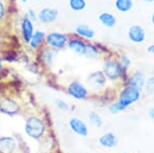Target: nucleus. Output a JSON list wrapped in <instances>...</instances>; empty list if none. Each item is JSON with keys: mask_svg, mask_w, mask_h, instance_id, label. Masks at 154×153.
Masks as SVG:
<instances>
[{"mask_svg": "<svg viewBox=\"0 0 154 153\" xmlns=\"http://www.w3.org/2000/svg\"><path fill=\"white\" fill-rule=\"evenodd\" d=\"M99 20L104 26L108 27V28H112L116 25V18L109 12H102L99 16Z\"/></svg>", "mask_w": 154, "mask_h": 153, "instance_id": "obj_18", "label": "nucleus"}, {"mask_svg": "<svg viewBox=\"0 0 154 153\" xmlns=\"http://www.w3.org/2000/svg\"><path fill=\"white\" fill-rule=\"evenodd\" d=\"M133 0H115V7L120 12H128L133 8Z\"/></svg>", "mask_w": 154, "mask_h": 153, "instance_id": "obj_19", "label": "nucleus"}, {"mask_svg": "<svg viewBox=\"0 0 154 153\" xmlns=\"http://www.w3.org/2000/svg\"><path fill=\"white\" fill-rule=\"evenodd\" d=\"M108 109H109V111H110V113H112V114H118V113H120V112H122V111L125 110L122 106L119 104L117 101H116V102L111 103V104L109 105Z\"/></svg>", "mask_w": 154, "mask_h": 153, "instance_id": "obj_24", "label": "nucleus"}, {"mask_svg": "<svg viewBox=\"0 0 154 153\" xmlns=\"http://www.w3.org/2000/svg\"><path fill=\"white\" fill-rule=\"evenodd\" d=\"M148 116L150 117L151 120H153V121H154V107L149 108V110H148Z\"/></svg>", "mask_w": 154, "mask_h": 153, "instance_id": "obj_30", "label": "nucleus"}, {"mask_svg": "<svg viewBox=\"0 0 154 153\" xmlns=\"http://www.w3.org/2000/svg\"><path fill=\"white\" fill-rule=\"evenodd\" d=\"M21 29H22V34H23L24 40L26 42H29L34 33V27L32 22L28 18H24L23 21H22Z\"/></svg>", "mask_w": 154, "mask_h": 153, "instance_id": "obj_14", "label": "nucleus"}, {"mask_svg": "<svg viewBox=\"0 0 154 153\" xmlns=\"http://www.w3.org/2000/svg\"><path fill=\"white\" fill-rule=\"evenodd\" d=\"M99 144L104 148L111 149V148L117 146L118 139L115 134H113V133H111V132H108V133H106V134L102 135L101 137L99 138Z\"/></svg>", "mask_w": 154, "mask_h": 153, "instance_id": "obj_13", "label": "nucleus"}, {"mask_svg": "<svg viewBox=\"0 0 154 153\" xmlns=\"http://www.w3.org/2000/svg\"><path fill=\"white\" fill-rule=\"evenodd\" d=\"M143 90L146 95H149V96L154 95V75L146 78V82H145V85H144Z\"/></svg>", "mask_w": 154, "mask_h": 153, "instance_id": "obj_22", "label": "nucleus"}, {"mask_svg": "<svg viewBox=\"0 0 154 153\" xmlns=\"http://www.w3.org/2000/svg\"><path fill=\"white\" fill-rule=\"evenodd\" d=\"M146 82V77L144 75L142 71H135L134 73H131L130 76H128L125 80V84L133 86V87L137 88L139 90H142L144 88Z\"/></svg>", "mask_w": 154, "mask_h": 153, "instance_id": "obj_8", "label": "nucleus"}, {"mask_svg": "<svg viewBox=\"0 0 154 153\" xmlns=\"http://www.w3.org/2000/svg\"><path fill=\"white\" fill-rule=\"evenodd\" d=\"M143 1H146V2H152L154 0H143Z\"/></svg>", "mask_w": 154, "mask_h": 153, "instance_id": "obj_34", "label": "nucleus"}, {"mask_svg": "<svg viewBox=\"0 0 154 153\" xmlns=\"http://www.w3.org/2000/svg\"><path fill=\"white\" fill-rule=\"evenodd\" d=\"M45 41L51 48L59 50L65 47L68 43V37L60 32H51L45 36Z\"/></svg>", "mask_w": 154, "mask_h": 153, "instance_id": "obj_5", "label": "nucleus"}, {"mask_svg": "<svg viewBox=\"0 0 154 153\" xmlns=\"http://www.w3.org/2000/svg\"><path fill=\"white\" fill-rule=\"evenodd\" d=\"M75 32L79 37L84 39H93L95 37V31L88 25H78L75 29Z\"/></svg>", "mask_w": 154, "mask_h": 153, "instance_id": "obj_16", "label": "nucleus"}, {"mask_svg": "<svg viewBox=\"0 0 154 153\" xmlns=\"http://www.w3.org/2000/svg\"><path fill=\"white\" fill-rule=\"evenodd\" d=\"M25 132L32 139H40L45 132V124L38 117H30L25 124Z\"/></svg>", "mask_w": 154, "mask_h": 153, "instance_id": "obj_3", "label": "nucleus"}, {"mask_svg": "<svg viewBox=\"0 0 154 153\" xmlns=\"http://www.w3.org/2000/svg\"><path fill=\"white\" fill-rule=\"evenodd\" d=\"M56 105H57V107H58L59 109L62 110V111L68 110V104H67L65 101L61 100V99H59V100L56 101Z\"/></svg>", "mask_w": 154, "mask_h": 153, "instance_id": "obj_27", "label": "nucleus"}, {"mask_svg": "<svg viewBox=\"0 0 154 153\" xmlns=\"http://www.w3.org/2000/svg\"><path fill=\"white\" fill-rule=\"evenodd\" d=\"M69 127L74 134L80 136V137H88V127L86 123L82 119L78 117H72L69 120Z\"/></svg>", "mask_w": 154, "mask_h": 153, "instance_id": "obj_7", "label": "nucleus"}, {"mask_svg": "<svg viewBox=\"0 0 154 153\" xmlns=\"http://www.w3.org/2000/svg\"><path fill=\"white\" fill-rule=\"evenodd\" d=\"M14 149H16V141L14 138H0V153H14Z\"/></svg>", "mask_w": 154, "mask_h": 153, "instance_id": "obj_15", "label": "nucleus"}, {"mask_svg": "<svg viewBox=\"0 0 154 153\" xmlns=\"http://www.w3.org/2000/svg\"><path fill=\"white\" fill-rule=\"evenodd\" d=\"M67 93L69 96L78 101L85 100L88 97V90L83 83H81L78 80H74L70 82V84L67 86Z\"/></svg>", "mask_w": 154, "mask_h": 153, "instance_id": "obj_4", "label": "nucleus"}, {"mask_svg": "<svg viewBox=\"0 0 154 153\" xmlns=\"http://www.w3.org/2000/svg\"><path fill=\"white\" fill-rule=\"evenodd\" d=\"M69 6L72 11H80L86 7V1L85 0H69Z\"/></svg>", "mask_w": 154, "mask_h": 153, "instance_id": "obj_20", "label": "nucleus"}, {"mask_svg": "<svg viewBox=\"0 0 154 153\" xmlns=\"http://www.w3.org/2000/svg\"><path fill=\"white\" fill-rule=\"evenodd\" d=\"M119 63L121 64V66H122L125 70L128 71V69L130 68V66H131V59H130V57H128V55H125V54L121 55L120 56V60H119Z\"/></svg>", "mask_w": 154, "mask_h": 153, "instance_id": "obj_26", "label": "nucleus"}, {"mask_svg": "<svg viewBox=\"0 0 154 153\" xmlns=\"http://www.w3.org/2000/svg\"><path fill=\"white\" fill-rule=\"evenodd\" d=\"M21 1H23V2H26V1H27V0H21Z\"/></svg>", "mask_w": 154, "mask_h": 153, "instance_id": "obj_35", "label": "nucleus"}, {"mask_svg": "<svg viewBox=\"0 0 154 153\" xmlns=\"http://www.w3.org/2000/svg\"><path fill=\"white\" fill-rule=\"evenodd\" d=\"M88 84L93 90H101L106 85L107 79L102 71H95L88 76Z\"/></svg>", "mask_w": 154, "mask_h": 153, "instance_id": "obj_6", "label": "nucleus"}, {"mask_svg": "<svg viewBox=\"0 0 154 153\" xmlns=\"http://www.w3.org/2000/svg\"><path fill=\"white\" fill-rule=\"evenodd\" d=\"M99 55V47L96 46L95 44H89L88 43V53L86 56L91 57V58H96Z\"/></svg>", "mask_w": 154, "mask_h": 153, "instance_id": "obj_25", "label": "nucleus"}, {"mask_svg": "<svg viewBox=\"0 0 154 153\" xmlns=\"http://www.w3.org/2000/svg\"><path fill=\"white\" fill-rule=\"evenodd\" d=\"M4 16H5V6H4L3 2L0 0V21L4 18Z\"/></svg>", "mask_w": 154, "mask_h": 153, "instance_id": "obj_29", "label": "nucleus"}, {"mask_svg": "<svg viewBox=\"0 0 154 153\" xmlns=\"http://www.w3.org/2000/svg\"><path fill=\"white\" fill-rule=\"evenodd\" d=\"M68 45L69 49H71L72 51L76 54L78 56H86L88 53V43L84 40L80 38H71L68 40Z\"/></svg>", "mask_w": 154, "mask_h": 153, "instance_id": "obj_10", "label": "nucleus"}, {"mask_svg": "<svg viewBox=\"0 0 154 153\" xmlns=\"http://www.w3.org/2000/svg\"><path fill=\"white\" fill-rule=\"evenodd\" d=\"M27 18H28L30 21H33V22H36L37 21V16H36V14H35V11H33V9H29L28 12H27Z\"/></svg>", "mask_w": 154, "mask_h": 153, "instance_id": "obj_28", "label": "nucleus"}, {"mask_svg": "<svg viewBox=\"0 0 154 153\" xmlns=\"http://www.w3.org/2000/svg\"><path fill=\"white\" fill-rule=\"evenodd\" d=\"M128 36L131 42L139 44L145 41L146 33L142 26H140V25H133V26L128 29Z\"/></svg>", "mask_w": 154, "mask_h": 153, "instance_id": "obj_9", "label": "nucleus"}, {"mask_svg": "<svg viewBox=\"0 0 154 153\" xmlns=\"http://www.w3.org/2000/svg\"><path fill=\"white\" fill-rule=\"evenodd\" d=\"M36 1H42V0H36Z\"/></svg>", "mask_w": 154, "mask_h": 153, "instance_id": "obj_36", "label": "nucleus"}, {"mask_svg": "<svg viewBox=\"0 0 154 153\" xmlns=\"http://www.w3.org/2000/svg\"><path fill=\"white\" fill-rule=\"evenodd\" d=\"M59 16V12L57 9L51 8V7H44L42 8L38 14V19L40 20L43 24L54 23Z\"/></svg>", "mask_w": 154, "mask_h": 153, "instance_id": "obj_12", "label": "nucleus"}, {"mask_svg": "<svg viewBox=\"0 0 154 153\" xmlns=\"http://www.w3.org/2000/svg\"><path fill=\"white\" fill-rule=\"evenodd\" d=\"M147 51H148V53H150V54H154V43L150 44V45L148 46Z\"/></svg>", "mask_w": 154, "mask_h": 153, "instance_id": "obj_31", "label": "nucleus"}, {"mask_svg": "<svg viewBox=\"0 0 154 153\" xmlns=\"http://www.w3.org/2000/svg\"><path fill=\"white\" fill-rule=\"evenodd\" d=\"M106 79L110 81H117L119 79H123L125 78V82L128 78L126 76V72L128 71L125 70L119 61L114 60V59H108L105 61L103 65V71Z\"/></svg>", "mask_w": 154, "mask_h": 153, "instance_id": "obj_1", "label": "nucleus"}, {"mask_svg": "<svg viewBox=\"0 0 154 153\" xmlns=\"http://www.w3.org/2000/svg\"><path fill=\"white\" fill-rule=\"evenodd\" d=\"M88 119L91 124H94L97 127H100L103 124V119H102L101 115L99 114L97 111H91L88 114Z\"/></svg>", "mask_w": 154, "mask_h": 153, "instance_id": "obj_21", "label": "nucleus"}, {"mask_svg": "<svg viewBox=\"0 0 154 153\" xmlns=\"http://www.w3.org/2000/svg\"><path fill=\"white\" fill-rule=\"evenodd\" d=\"M142 98V93L141 90H137L130 85H125L118 93L117 102L122 106L125 109H128L131 105L136 104L137 102L141 100Z\"/></svg>", "mask_w": 154, "mask_h": 153, "instance_id": "obj_2", "label": "nucleus"}, {"mask_svg": "<svg viewBox=\"0 0 154 153\" xmlns=\"http://www.w3.org/2000/svg\"><path fill=\"white\" fill-rule=\"evenodd\" d=\"M54 58V51L53 50V48L43 49V51H42V60L44 61V63L49 65V64L53 63Z\"/></svg>", "mask_w": 154, "mask_h": 153, "instance_id": "obj_23", "label": "nucleus"}, {"mask_svg": "<svg viewBox=\"0 0 154 153\" xmlns=\"http://www.w3.org/2000/svg\"><path fill=\"white\" fill-rule=\"evenodd\" d=\"M1 69H2V60L0 58V71H1Z\"/></svg>", "mask_w": 154, "mask_h": 153, "instance_id": "obj_33", "label": "nucleus"}, {"mask_svg": "<svg viewBox=\"0 0 154 153\" xmlns=\"http://www.w3.org/2000/svg\"><path fill=\"white\" fill-rule=\"evenodd\" d=\"M45 39V34H44V32L42 31H35L33 33V36H32V38L30 39L29 41V44L30 46H31L32 48L36 49L39 47V45L43 42V40Z\"/></svg>", "mask_w": 154, "mask_h": 153, "instance_id": "obj_17", "label": "nucleus"}, {"mask_svg": "<svg viewBox=\"0 0 154 153\" xmlns=\"http://www.w3.org/2000/svg\"><path fill=\"white\" fill-rule=\"evenodd\" d=\"M151 21H152V24H153V26H154V11H153L152 16H151Z\"/></svg>", "mask_w": 154, "mask_h": 153, "instance_id": "obj_32", "label": "nucleus"}, {"mask_svg": "<svg viewBox=\"0 0 154 153\" xmlns=\"http://www.w3.org/2000/svg\"><path fill=\"white\" fill-rule=\"evenodd\" d=\"M19 111H20V107L18 103L16 101L11 100V99H6V100H4L0 104V112H2L3 114L12 116V115L18 114Z\"/></svg>", "mask_w": 154, "mask_h": 153, "instance_id": "obj_11", "label": "nucleus"}]
</instances>
